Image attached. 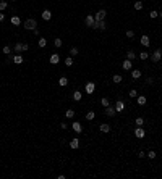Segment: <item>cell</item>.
<instances>
[{
    "label": "cell",
    "mask_w": 162,
    "mask_h": 179,
    "mask_svg": "<svg viewBox=\"0 0 162 179\" xmlns=\"http://www.w3.org/2000/svg\"><path fill=\"white\" fill-rule=\"evenodd\" d=\"M136 102H138V105H141V106H143V105H146V97H144V95H139Z\"/></svg>",
    "instance_id": "cell-23"
},
{
    "label": "cell",
    "mask_w": 162,
    "mask_h": 179,
    "mask_svg": "<svg viewBox=\"0 0 162 179\" xmlns=\"http://www.w3.org/2000/svg\"><path fill=\"white\" fill-rule=\"evenodd\" d=\"M99 131H101V132H110V126L104 123V124H101V126H99Z\"/></svg>",
    "instance_id": "cell-18"
},
{
    "label": "cell",
    "mask_w": 162,
    "mask_h": 179,
    "mask_svg": "<svg viewBox=\"0 0 162 179\" xmlns=\"http://www.w3.org/2000/svg\"><path fill=\"white\" fill-rule=\"evenodd\" d=\"M146 157L149 158V160H154V158H156V152H154V150H151V152L146 153Z\"/></svg>",
    "instance_id": "cell-31"
},
{
    "label": "cell",
    "mask_w": 162,
    "mask_h": 179,
    "mask_svg": "<svg viewBox=\"0 0 162 179\" xmlns=\"http://www.w3.org/2000/svg\"><path fill=\"white\" fill-rule=\"evenodd\" d=\"M149 16H151V18H157V16H159V11H156V10H152V11L149 13Z\"/></svg>",
    "instance_id": "cell-39"
},
{
    "label": "cell",
    "mask_w": 162,
    "mask_h": 179,
    "mask_svg": "<svg viewBox=\"0 0 162 179\" xmlns=\"http://www.w3.org/2000/svg\"><path fill=\"white\" fill-rule=\"evenodd\" d=\"M81 97H83V95H81V92H80V90H75V92H73V100L80 102V100H81Z\"/></svg>",
    "instance_id": "cell-21"
},
{
    "label": "cell",
    "mask_w": 162,
    "mask_h": 179,
    "mask_svg": "<svg viewBox=\"0 0 162 179\" xmlns=\"http://www.w3.org/2000/svg\"><path fill=\"white\" fill-rule=\"evenodd\" d=\"M65 116H67V118H73L75 116V110H67V111H65Z\"/></svg>",
    "instance_id": "cell-27"
},
{
    "label": "cell",
    "mask_w": 162,
    "mask_h": 179,
    "mask_svg": "<svg viewBox=\"0 0 162 179\" xmlns=\"http://www.w3.org/2000/svg\"><path fill=\"white\" fill-rule=\"evenodd\" d=\"M94 118H96V113L94 111H88V113H86V119H88V121H92Z\"/></svg>",
    "instance_id": "cell-24"
},
{
    "label": "cell",
    "mask_w": 162,
    "mask_h": 179,
    "mask_svg": "<svg viewBox=\"0 0 162 179\" xmlns=\"http://www.w3.org/2000/svg\"><path fill=\"white\" fill-rule=\"evenodd\" d=\"M78 53H80V50H78L76 47H71V49H70V55H71V57H75V55H78Z\"/></svg>",
    "instance_id": "cell-32"
},
{
    "label": "cell",
    "mask_w": 162,
    "mask_h": 179,
    "mask_svg": "<svg viewBox=\"0 0 162 179\" xmlns=\"http://www.w3.org/2000/svg\"><path fill=\"white\" fill-rule=\"evenodd\" d=\"M160 79H162V76H160Z\"/></svg>",
    "instance_id": "cell-48"
},
{
    "label": "cell",
    "mask_w": 162,
    "mask_h": 179,
    "mask_svg": "<svg viewBox=\"0 0 162 179\" xmlns=\"http://www.w3.org/2000/svg\"><path fill=\"white\" fill-rule=\"evenodd\" d=\"M15 52L18 53V52H23V44L21 42H16L15 44Z\"/></svg>",
    "instance_id": "cell-26"
},
{
    "label": "cell",
    "mask_w": 162,
    "mask_h": 179,
    "mask_svg": "<svg viewBox=\"0 0 162 179\" xmlns=\"http://www.w3.org/2000/svg\"><path fill=\"white\" fill-rule=\"evenodd\" d=\"M101 105H102V106H104V108H105V106H109V105H110V102H109V98H105V97H104V98H102V100H101Z\"/></svg>",
    "instance_id": "cell-34"
},
{
    "label": "cell",
    "mask_w": 162,
    "mask_h": 179,
    "mask_svg": "<svg viewBox=\"0 0 162 179\" xmlns=\"http://www.w3.org/2000/svg\"><path fill=\"white\" fill-rule=\"evenodd\" d=\"M49 61H50V63H52V65H57V63H58V61H60V57H58V55H57V53H54V55H52V57H50V58H49Z\"/></svg>",
    "instance_id": "cell-15"
},
{
    "label": "cell",
    "mask_w": 162,
    "mask_h": 179,
    "mask_svg": "<svg viewBox=\"0 0 162 179\" xmlns=\"http://www.w3.org/2000/svg\"><path fill=\"white\" fill-rule=\"evenodd\" d=\"M160 58H162V50H160V49H157L156 52H152V55H151V60H152L154 63L160 61Z\"/></svg>",
    "instance_id": "cell-2"
},
{
    "label": "cell",
    "mask_w": 162,
    "mask_h": 179,
    "mask_svg": "<svg viewBox=\"0 0 162 179\" xmlns=\"http://www.w3.org/2000/svg\"><path fill=\"white\" fill-rule=\"evenodd\" d=\"M122 76H120V74H113V76H112V81L113 82H115V84H120V82H122Z\"/></svg>",
    "instance_id": "cell-22"
},
{
    "label": "cell",
    "mask_w": 162,
    "mask_h": 179,
    "mask_svg": "<svg viewBox=\"0 0 162 179\" xmlns=\"http://www.w3.org/2000/svg\"><path fill=\"white\" fill-rule=\"evenodd\" d=\"M54 44H55V47H57V49H60L63 42H62V39H54Z\"/></svg>",
    "instance_id": "cell-35"
},
{
    "label": "cell",
    "mask_w": 162,
    "mask_h": 179,
    "mask_svg": "<svg viewBox=\"0 0 162 179\" xmlns=\"http://www.w3.org/2000/svg\"><path fill=\"white\" fill-rule=\"evenodd\" d=\"M135 136L138 137V139H143V137L146 136V131L141 128V126H138V129H135Z\"/></svg>",
    "instance_id": "cell-7"
},
{
    "label": "cell",
    "mask_w": 162,
    "mask_h": 179,
    "mask_svg": "<svg viewBox=\"0 0 162 179\" xmlns=\"http://www.w3.org/2000/svg\"><path fill=\"white\" fill-rule=\"evenodd\" d=\"M135 123H136V126H143V124H144V119H143V118H136Z\"/></svg>",
    "instance_id": "cell-38"
},
{
    "label": "cell",
    "mask_w": 162,
    "mask_h": 179,
    "mask_svg": "<svg viewBox=\"0 0 162 179\" xmlns=\"http://www.w3.org/2000/svg\"><path fill=\"white\" fill-rule=\"evenodd\" d=\"M58 84H60L62 87H65V86L68 84V79H67V78H60V81H58Z\"/></svg>",
    "instance_id": "cell-30"
},
{
    "label": "cell",
    "mask_w": 162,
    "mask_h": 179,
    "mask_svg": "<svg viewBox=\"0 0 162 179\" xmlns=\"http://www.w3.org/2000/svg\"><path fill=\"white\" fill-rule=\"evenodd\" d=\"M141 8H143V2H139V0L135 2V10H141Z\"/></svg>",
    "instance_id": "cell-37"
},
{
    "label": "cell",
    "mask_w": 162,
    "mask_h": 179,
    "mask_svg": "<svg viewBox=\"0 0 162 179\" xmlns=\"http://www.w3.org/2000/svg\"><path fill=\"white\" fill-rule=\"evenodd\" d=\"M10 21H12L13 26H20V24H21V19H20L18 16H12V19H10Z\"/></svg>",
    "instance_id": "cell-17"
},
{
    "label": "cell",
    "mask_w": 162,
    "mask_h": 179,
    "mask_svg": "<svg viewBox=\"0 0 162 179\" xmlns=\"http://www.w3.org/2000/svg\"><path fill=\"white\" fill-rule=\"evenodd\" d=\"M70 147H71V149H78V147H80V139H78V137L71 139L70 140Z\"/></svg>",
    "instance_id": "cell-12"
},
{
    "label": "cell",
    "mask_w": 162,
    "mask_h": 179,
    "mask_svg": "<svg viewBox=\"0 0 162 179\" xmlns=\"http://www.w3.org/2000/svg\"><path fill=\"white\" fill-rule=\"evenodd\" d=\"M94 23H96V19H94V16H92V15H88L84 18V24L88 26V27H92V26H94Z\"/></svg>",
    "instance_id": "cell-6"
},
{
    "label": "cell",
    "mask_w": 162,
    "mask_h": 179,
    "mask_svg": "<svg viewBox=\"0 0 162 179\" xmlns=\"http://www.w3.org/2000/svg\"><path fill=\"white\" fill-rule=\"evenodd\" d=\"M126 37H130V39L135 37V31H126Z\"/></svg>",
    "instance_id": "cell-41"
},
{
    "label": "cell",
    "mask_w": 162,
    "mask_h": 179,
    "mask_svg": "<svg viewBox=\"0 0 162 179\" xmlns=\"http://www.w3.org/2000/svg\"><path fill=\"white\" fill-rule=\"evenodd\" d=\"M10 52H12V49H10L8 45H5V47H3V53H5V55H10Z\"/></svg>",
    "instance_id": "cell-40"
},
{
    "label": "cell",
    "mask_w": 162,
    "mask_h": 179,
    "mask_svg": "<svg viewBox=\"0 0 162 179\" xmlns=\"http://www.w3.org/2000/svg\"><path fill=\"white\" fill-rule=\"evenodd\" d=\"M29 50V45H28V44H23V52H28Z\"/></svg>",
    "instance_id": "cell-42"
},
{
    "label": "cell",
    "mask_w": 162,
    "mask_h": 179,
    "mask_svg": "<svg viewBox=\"0 0 162 179\" xmlns=\"http://www.w3.org/2000/svg\"><path fill=\"white\" fill-rule=\"evenodd\" d=\"M3 19H5V13H0V23H2Z\"/></svg>",
    "instance_id": "cell-45"
},
{
    "label": "cell",
    "mask_w": 162,
    "mask_h": 179,
    "mask_svg": "<svg viewBox=\"0 0 162 179\" xmlns=\"http://www.w3.org/2000/svg\"><path fill=\"white\" fill-rule=\"evenodd\" d=\"M122 66H123V70L130 71V70H131V68H133V61L126 58V60H125V61H123V63H122Z\"/></svg>",
    "instance_id": "cell-9"
},
{
    "label": "cell",
    "mask_w": 162,
    "mask_h": 179,
    "mask_svg": "<svg viewBox=\"0 0 162 179\" xmlns=\"http://www.w3.org/2000/svg\"><path fill=\"white\" fill-rule=\"evenodd\" d=\"M105 16H107V11L102 8V10H99V11L94 15V19L96 21H102V19H105Z\"/></svg>",
    "instance_id": "cell-3"
},
{
    "label": "cell",
    "mask_w": 162,
    "mask_h": 179,
    "mask_svg": "<svg viewBox=\"0 0 162 179\" xmlns=\"http://www.w3.org/2000/svg\"><path fill=\"white\" fill-rule=\"evenodd\" d=\"M23 61H25V60H23V57H21V55H18V53H16L15 57H13V63H16V65H21Z\"/></svg>",
    "instance_id": "cell-16"
},
{
    "label": "cell",
    "mask_w": 162,
    "mask_h": 179,
    "mask_svg": "<svg viewBox=\"0 0 162 179\" xmlns=\"http://www.w3.org/2000/svg\"><path fill=\"white\" fill-rule=\"evenodd\" d=\"M128 95H130L131 98H135V97H138V90H135V89H131V90L128 92Z\"/></svg>",
    "instance_id": "cell-36"
},
{
    "label": "cell",
    "mask_w": 162,
    "mask_h": 179,
    "mask_svg": "<svg viewBox=\"0 0 162 179\" xmlns=\"http://www.w3.org/2000/svg\"><path fill=\"white\" fill-rule=\"evenodd\" d=\"M115 113H117V110H115V106H105V115L107 116H115Z\"/></svg>",
    "instance_id": "cell-10"
},
{
    "label": "cell",
    "mask_w": 162,
    "mask_h": 179,
    "mask_svg": "<svg viewBox=\"0 0 162 179\" xmlns=\"http://www.w3.org/2000/svg\"><path fill=\"white\" fill-rule=\"evenodd\" d=\"M149 44H151L149 37H147V36H141V45H144V47H149Z\"/></svg>",
    "instance_id": "cell-13"
},
{
    "label": "cell",
    "mask_w": 162,
    "mask_h": 179,
    "mask_svg": "<svg viewBox=\"0 0 162 179\" xmlns=\"http://www.w3.org/2000/svg\"><path fill=\"white\" fill-rule=\"evenodd\" d=\"M65 65H67V66H71V65H73V58L67 57V58H65Z\"/></svg>",
    "instance_id": "cell-33"
},
{
    "label": "cell",
    "mask_w": 162,
    "mask_h": 179,
    "mask_svg": "<svg viewBox=\"0 0 162 179\" xmlns=\"http://www.w3.org/2000/svg\"><path fill=\"white\" fill-rule=\"evenodd\" d=\"M84 90H86V94H94V90H96V84L94 82H88V84L84 86Z\"/></svg>",
    "instance_id": "cell-5"
},
{
    "label": "cell",
    "mask_w": 162,
    "mask_h": 179,
    "mask_svg": "<svg viewBox=\"0 0 162 179\" xmlns=\"http://www.w3.org/2000/svg\"><path fill=\"white\" fill-rule=\"evenodd\" d=\"M131 78H133V79H139V78H141V71H139V70H133V71H131Z\"/></svg>",
    "instance_id": "cell-20"
},
{
    "label": "cell",
    "mask_w": 162,
    "mask_h": 179,
    "mask_svg": "<svg viewBox=\"0 0 162 179\" xmlns=\"http://www.w3.org/2000/svg\"><path fill=\"white\" fill-rule=\"evenodd\" d=\"M115 110H117V111H118V113H122V111H123V110H125V102H122V100H118V102H117V103H115Z\"/></svg>",
    "instance_id": "cell-11"
},
{
    "label": "cell",
    "mask_w": 162,
    "mask_h": 179,
    "mask_svg": "<svg viewBox=\"0 0 162 179\" xmlns=\"http://www.w3.org/2000/svg\"><path fill=\"white\" fill-rule=\"evenodd\" d=\"M135 57H136V53H135V52H133V50H130V52H126V58H128V60H135Z\"/></svg>",
    "instance_id": "cell-25"
},
{
    "label": "cell",
    "mask_w": 162,
    "mask_h": 179,
    "mask_svg": "<svg viewBox=\"0 0 162 179\" xmlns=\"http://www.w3.org/2000/svg\"><path fill=\"white\" fill-rule=\"evenodd\" d=\"M23 26H25V29H28V31H34V29H36V26H37V23H36V19H34V18H29V19H26V21H25V24H23Z\"/></svg>",
    "instance_id": "cell-1"
},
{
    "label": "cell",
    "mask_w": 162,
    "mask_h": 179,
    "mask_svg": "<svg viewBox=\"0 0 162 179\" xmlns=\"http://www.w3.org/2000/svg\"><path fill=\"white\" fill-rule=\"evenodd\" d=\"M146 82H147V84H152L154 79H152V78H147V79H146Z\"/></svg>",
    "instance_id": "cell-43"
},
{
    "label": "cell",
    "mask_w": 162,
    "mask_h": 179,
    "mask_svg": "<svg viewBox=\"0 0 162 179\" xmlns=\"http://www.w3.org/2000/svg\"><path fill=\"white\" fill-rule=\"evenodd\" d=\"M50 18H52V13H50V10H44V11H42V19L49 21Z\"/></svg>",
    "instance_id": "cell-14"
},
{
    "label": "cell",
    "mask_w": 162,
    "mask_h": 179,
    "mask_svg": "<svg viewBox=\"0 0 162 179\" xmlns=\"http://www.w3.org/2000/svg\"><path fill=\"white\" fill-rule=\"evenodd\" d=\"M138 157H139V158H144V157H146V153H144V152H139V153H138Z\"/></svg>",
    "instance_id": "cell-44"
},
{
    "label": "cell",
    "mask_w": 162,
    "mask_h": 179,
    "mask_svg": "<svg viewBox=\"0 0 162 179\" xmlns=\"http://www.w3.org/2000/svg\"><path fill=\"white\" fill-rule=\"evenodd\" d=\"M159 16H160V18H162V11H160V13H159Z\"/></svg>",
    "instance_id": "cell-46"
},
{
    "label": "cell",
    "mask_w": 162,
    "mask_h": 179,
    "mask_svg": "<svg viewBox=\"0 0 162 179\" xmlns=\"http://www.w3.org/2000/svg\"><path fill=\"white\" fill-rule=\"evenodd\" d=\"M94 29H101V31H105L107 29V23H105V19H102V21H96L94 23Z\"/></svg>",
    "instance_id": "cell-4"
},
{
    "label": "cell",
    "mask_w": 162,
    "mask_h": 179,
    "mask_svg": "<svg viewBox=\"0 0 162 179\" xmlns=\"http://www.w3.org/2000/svg\"><path fill=\"white\" fill-rule=\"evenodd\" d=\"M139 58H141V60H147V58H149V53H147V52H141V53H139Z\"/></svg>",
    "instance_id": "cell-29"
},
{
    "label": "cell",
    "mask_w": 162,
    "mask_h": 179,
    "mask_svg": "<svg viewBox=\"0 0 162 179\" xmlns=\"http://www.w3.org/2000/svg\"><path fill=\"white\" fill-rule=\"evenodd\" d=\"M13 2H16V0H13Z\"/></svg>",
    "instance_id": "cell-47"
},
{
    "label": "cell",
    "mask_w": 162,
    "mask_h": 179,
    "mask_svg": "<svg viewBox=\"0 0 162 179\" xmlns=\"http://www.w3.org/2000/svg\"><path fill=\"white\" fill-rule=\"evenodd\" d=\"M8 8V3L5 2V0H2V2H0V11H3V10H7Z\"/></svg>",
    "instance_id": "cell-28"
},
{
    "label": "cell",
    "mask_w": 162,
    "mask_h": 179,
    "mask_svg": "<svg viewBox=\"0 0 162 179\" xmlns=\"http://www.w3.org/2000/svg\"><path fill=\"white\" fill-rule=\"evenodd\" d=\"M71 128H73V131L76 134H81L83 132V126H81V123H78V121H75L73 124H71Z\"/></svg>",
    "instance_id": "cell-8"
},
{
    "label": "cell",
    "mask_w": 162,
    "mask_h": 179,
    "mask_svg": "<svg viewBox=\"0 0 162 179\" xmlns=\"http://www.w3.org/2000/svg\"><path fill=\"white\" fill-rule=\"evenodd\" d=\"M37 45H39L41 49H44V47L47 45V39H44V37H41V39L37 40Z\"/></svg>",
    "instance_id": "cell-19"
}]
</instances>
